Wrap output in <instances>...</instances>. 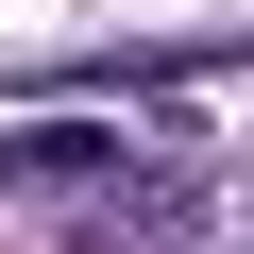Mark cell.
<instances>
[{
	"instance_id": "obj_1",
	"label": "cell",
	"mask_w": 254,
	"mask_h": 254,
	"mask_svg": "<svg viewBox=\"0 0 254 254\" xmlns=\"http://www.w3.org/2000/svg\"><path fill=\"white\" fill-rule=\"evenodd\" d=\"M102 170H119L102 119H17V136H0V187H102Z\"/></svg>"
}]
</instances>
